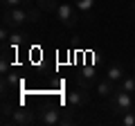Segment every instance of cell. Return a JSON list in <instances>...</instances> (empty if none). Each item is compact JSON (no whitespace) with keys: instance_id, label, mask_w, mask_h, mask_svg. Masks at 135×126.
Wrapping results in <instances>:
<instances>
[{"instance_id":"obj_4","label":"cell","mask_w":135,"mask_h":126,"mask_svg":"<svg viewBox=\"0 0 135 126\" xmlns=\"http://www.w3.org/2000/svg\"><path fill=\"white\" fill-rule=\"evenodd\" d=\"M77 11H79L77 7H74V5H68V2H63V5L56 7V16H59V20H61L65 27H74V25H77V20H79Z\"/></svg>"},{"instance_id":"obj_5","label":"cell","mask_w":135,"mask_h":126,"mask_svg":"<svg viewBox=\"0 0 135 126\" xmlns=\"http://www.w3.org/2000/svg\"><path fill=\"white\" fill-rule=\"evenodd\" d=\"M34 122H36V115H34L32 110H27V108H14V113H11V117H9L7 124H14V126H32Z\"/></svg>"},{"instance_id":"obj_6","label":"cell","mask_w":135,"mask_h":126,"mask_svg":"<svg viewBox=\"0 0 135 126\" xmlns=\"http://www.w3.org/2000/svg\"><path fill=\"white\" fill-rule=\"evenodd\" d=\"M68 101H70V106H72V108L86 106V104L90 101V92H88V88H79L77 86V90L68 95Z\"/></svg>"},{"instance_id":"obj_2","label":"cell","mask_w":135,"mask_h":126,"mask_svg":"<svg viewBox=\"0 0 135 126\" xmlns=\"http://www.w3.org/2000/svg\"><path fill=\"white\" fill-rule=\"evenodd\" d=\"M25 23H29V14L23 7H9V9L2 11V25H7V27L16 29Z\"/></svg>"},{"instance_id":"obj_12","label":"cell","mask_w":135,"mask_h":126,"mask_svg":"<svg viewBox=\"0 0 135 126\" xmlns=\"http://www.w3.org/2000/svg\"><path fill=\"white\" fill-rule=\"evenodd\" d=\"M2 5H5V9H9V7H32V0H2Z\"/></svg>"},{"instance_id":"obj_13","label":"cell","mask_w":135,"mask_h":126,"mask_svg":"<svg viewBox=\"0 0 135 126\" xmlns=\"http://www.w3.org/2000/svg\"><path fill=\"white\" fill-rule=\"evenodd\" d=\"M36 5L41 7L43 11H56V0H36Z\"/></svg>"},{"instance_id":"obj_3","label":"cell","mask_w":135,"mask_h":126,"mask_svg":"<svg viewBox=\"0 0 135 126\" xmlns=\"http://www.w3.org/2000/svg\"><path fill=\"white\" fill-rule=\"evenodd\" d=\"M38 122H41V124H45V126H54V124L68 126V124H72V117H70V115L61 117V110H59V108L47 106V108H43V110L38 113Z\"/></svg>"},{"instance_id":"obj_7","label":"cell","mask_w":135,"mask_h":126,"mask_svg":"<svg viewBox=\"0 0 135 126\" xmlns=\"http://www.w3.org/2000/svg\"><path fill=\"white\" fill-rule=\"evenodd\" d=\"M117 90V86H115V81H113V79H104V81H99L97 83V95H99V97H110L113 92Z\"/></svg>"},{"instance_id":"obj_8","label":"cell","mask_w":135,"mask_h":126,"mask_svg":"<svg viewBox=\"0 0 135 126\" xmlns=\"http://www.w3.org/2000/svg\"><path fill=\"white\" fill-rule=\"evenodd\" d=\"M92 81H95V70L88 65V68H83V72L77 77V86L79 88H90Z\"/></svg>"},{"instance_id":"obj_9","label":"cell","mask_w":135,"mask_h":126,"mask_svg":"<svg viewBox=\"0 0 135 126\" xmlns=\"http://www.w3.org/2000/svg\"><path fill=\"white\" fill-rule=\"evenodd\" d=\"M106 77H108V79H113L115 83H122V79H124V68H122L119 63H110V65H108Z\"/></svg>"},{"instance_id":"obj_17","label":"cell","mask_w":135,"mask_h":126,"mask_svg":"<svg viewBox=\"0 0 135 126\" xmlns=\"http://www.w3.org/2000/svg\"><path fill=\"white\" fill-rule=\"evenodd\" d=\"M9 27H7V25H2V29H0V38H2V43L7 45V41H9Z\"/></svg>"},{"instance_id":"obj_11","label":"cell","mask_w":135,"mask_h":126,"mask_svg":"<svg viewBox=\"0 0 135 126\" xmlns=\"http://www.w3.org/2000/svg\"><path fill=\"white\" fill-rule=\"evenodd\" d=\"M119 88L126 90V92H131V95H135V77H124L122 83H119Z\"/></svg>"},{"instance_id":"obj_16","label":"cell","mask_w":135,"mask_h":126,"mask_svg":"<svg viewBox=\"0 0 135 126\" xmlns=\"http://www.w3.org/2000/svg\"><path fill=\"white\" fill-rule=\"evenodd\" d=\"M14 108L16 106H11V104H2V122H5V124H7V122H9V117H11V113H14Z\"/></svg>"},{"instance_id":"obj_15","label":"cell","mask_w":135,"mask_h":126,"mask_svg":"<svg viewBox=\"0 0 135 126\" xmlns=\"http://www.w3.org/2000/svg\"><path fill=\"white\" fill-rule=\"evenodd\" d=\"M122 124H124V126H135V110H133V108L122 115Z\"/></svg>"},{"instance_id":"obj_10","label":"cell","mask_w":135,"mask_h":126,"mask_svg":"<svg viewBox=\"0 0 135 126\" xmlns=\"http://www.w3.org/2000/svg\"><path fill=\"white\" fill-rule=\"evenodd\" d=\"M97 0H74V7H77L79 11H83V14H88V11L95 7Z\"/></svg>"},{"instance_id":"obj_14","label":"cell","mask_w":135,"mask_h":126,"mask_svg":"<svg viewBox=\"0 0 135 126\" xmlns=\"http://www.w3.org/2000/svg\"><path fill=\"white\" fill-rule=\"evenodd\" d=\"M25 38H27V36H25V34H20V32H11V36H9V43L14 45V50H16L18 45H23V43H25Z\"/></svg>"},{"instance_id":"obj_1","label":"cell","mask_w":135,"mask_h":126,"mask_svg":"<svg viewBox=\"0 0 135 126\" xmlns=\"http://www.w3.org/2000/svg\"><path fill=\"white\" fill-rule=\"evenodd\" d=\"M131 108H133V95L126 92V90H122V88H117V90L110 95V113L124 115V113L131 110Z\"/></svg>"}]
</instances>
